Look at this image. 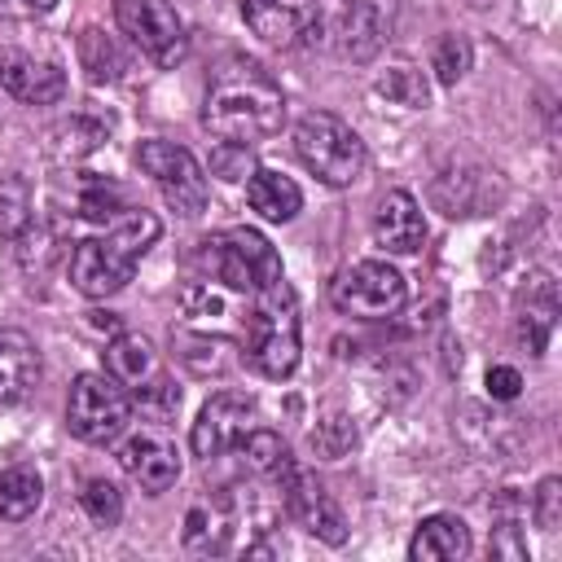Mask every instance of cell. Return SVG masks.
<instances>
[{"label": "cell", "mask_w": 562, "mask_h": 562, "mask_svg": "<svg viewBox=\"0 0 562 562\" xmlns=\"http://www.w3.org/2000/svg\"><path fill=\"white\" fill-rule=\"evenodd\" d=\"M531 514H536V522H540L544 531H558V527H562V479H558V474L540 479L536 501H531Z\"/></svg>", "instance_id": "obj_35"}, {"label": "cell", "mask_w": 562, "mask_h": 562, "mask_svg": "<svg viewBox=\"0 0 562 562\" xmlns=\"http://www.w3.org/2000/svg\"><path fill=\"white\" fill-rule=\"evenodd\" d=\"M132 408H140L149 422H167L176 408H180V386H171V378L167 373H158V378H149L140 391H132Z\"/></svg>", "instance_id": "obj_32"}, {"label": "cell", "mask_w": 562, "mask_h": 562, "mask_svg": "<svg viewBox=\"0 0 562 562\" xmlns=\"http://www.w3.org/2000/svg\"><path fill=\"white\" fill-rule=\"evenodd\" d=\"M132 422V395L110 373H79L66 400V426L83 443H114Z\"/></svg>", "instance_id": "obj_6"}, {"label": "cell", "mask_w": 562, "mask_h": 562, "mask_svg": "<svg viewBox=\"0 0 562 562\" xmlns=\"http://www.w3.org/2000/svg\"><path fill=\"white\" fill-rule=\"evenodd\" d=\"M246 26L263 40V44H299L303 35H312L321 26V0H237Z\"/></svg>", "instance_id": "obj_14"}, {"label": "cell", "mask_w": 562, "mask_h": 562, "mask_svg": "<svg viewBox=\"0 0 562 562\" xmlns=\"http://www.w3.org/2000/svg\"><path fill=\"white\" fill-rule=\"evenodd\" d=\"M237 452H241L246 470H255V474H263V479H277V474L290 465V448L281 443V435H277V430H263V426H255V430L237 443Z\"/></svg>", "instance_id": "obj_28"}, {"label": "cell", "mask_w": 562, "mask_h": 562, "mask_svg": "<svg viewBox=\"0 0 562 562\" xmlns=\"http://www.w3.org/2000/svg\"><path fill=\"white\" fill-rule=\"evenodd\" d=\"M198 263L206 277L233 294H259L272 281H281V255L259 228H224L198 241Z\"/></svg>", "instance_id": "obj_4"}, {"label": "cell", "mask_w": 562, "mask_h": 562, "mask_svg": "<svg viewBox=\"0 0 562 562\" xmlns=\"http://www.w3.org/2000/svg\"><path fill=\"white\" fill-rule=\"evenodd\" d=\"M312 452L321 457V461H338V457H347L351 448H356V426L342 417V413H325L316 426H312Z\"/></svg>", "instance_id": "obj_30"}, {"label": "cell", "mask_w": 562, "mask_h": 562, "mask_svg": "<svg viewBox=\"0 0 562 562\" xmlns=\"http://www.w3.org/2000/svg\"><path fill=\"white\" fill-rule=\"evenodd\" d=\"M553 325H558V285L549 272H531L527 285L518 290V338L527 342L531 356H544Z\"/></svg>", "instance_id": "obj_16"}, {"label": "cell", "mask_w": 562, "mask_h": 562, "mask_svg": "<svg viewBox=\"0 0 562 562\" xmlns=\"http://www.w3.org/2000/svg\"><path fill=\"white\" fill-rule=\"evenodd\" d=\"M246 202H250V211H255L259 220L285 224V220L299 215L303 193H299V184H294L290 176H281V171H272V167H255V171L246 176Z\"/></svg>", "instance_id": "obj_21"}, {"label": "cell", "mask_w": 562, "mask_h": 562, "mask_svg": "<svg viewBox=\"0 0 562 562\" xmlns=\"http://www.w3.org/2000/svg\"><path fill=\"white\" fill-rule=\"evenodd\" d=\"M211 171L220 176V180H246L255 167H250V145H228V140H220L215 145V154H211Z\"/></svg>", "instance_id": "obj_36"}, {"label": "cell", "mask_w": 562, "mask_h": 562, "mask_svg": "<svg viewBox=\"0 0 562 562\" xmlns=\"http://www.w3.org/2000/svg\"><path fill=\"white\" fill-rule=\"evenodd\" d=\"M4 4H13V9H22V13H48L57 0H4Z\"/></svg>", "instance_id": "obj_40"}, {"label": "cell", "mask_w": 562, "mask_h": 562, "mask_svg": "<svg viewBox=\"0 0 562 562\" xmlns=\"http://www.w3.org/2000/svg\"><path fill=\"white\" fill-rule=\"evenodd\" d=\"M79 66L88 70L92 83H114L123 70H127V57L119 53V44L97 31V26H83L79 31Z\"/></svg>", "instance_id": "obj_25"}, {"label": "cell", "mask_w": 562, "mask_h": 562, "mask_svg": "<svg viewBox=\"0 0 562 562\" xmlns=\"http://www.w3.org/2000/svg\"><path fill=\"white\" fill-rule=\"evenodd\" d=\"M518 391H522V373L514 369V364H492L487 369V395L492 400H518Z\"/></svg>", "instance_id": "obj_38"}, {"label": "cell", "mask_w": 562, "mask_h": 562, "mask_svg": "<svg viewBox=\"0 0 562 562\" xmlns=\"http://www.w3.org/2000/svg\"><path fill=\"white\" fill-rule=\"evenodd\" d=\"M40 378V347L22 329H0V404H22Z\"/></svg>", "instance_id": "obj_18"}, {"label": "cell", "mask_w": 562, "mask_h": 562, "mask_svg": "<svg viewBox=\"0 0 562 562\" xmlns=\"http://www.w3.org/2000/svg\"><path fill=\"white\" fill-rule=\"evenodd\" d=\"M329 299L338 312L347 316H360V321H386L404 307L408 299V285L404 277L386 263V259H360L351 268H342L329 285Z\"/></svg>", "instance_id": "obj_8"}, {"label": "cell", "mask_w": 562, "mask_h": 562, "mask_svg": "<svg viewBox=\"0 0 562 562\" xmlns=\"http://www.w3.org/2000/svg\"><path fill=\"white\" fill-rule=\"evenodd\" d=\"M184 307H189V316H224V294L215 290V281H189Z\"/></svg>", "instance_id": "obj_37"}, {"label": "cell", "mask_w": 562, "mask_h": 562, "mask_svg": "<svg viewBox=\"0 0 562 562\" xmlns=\"http://www.w3.org/2000/svg\"><path fill=\"white\" fill-rule=\"evenodd\" d=\"M44 501V479L35 465L18 461V465H4L0 470V518L4 522H22L40 509Z\"/></svg>", "instance_id": "obj_23"}, {"label": "cell", "mask_w": 562, "mask_h": 562, "mask_svg": "<svg viewBox=\"0 0 562 562\" xmlns=\"http://www.w3.org/2000/svg\"><path fill=\"white\" fill-rule=\"evenodd\" d=\"M285 123L281 83L250 57H237L215 70L202 97V127L228 145H259Z\"/></svg>", "instance_id": "obj_1"}, {"label": "cell", "mask_w": 562, "mask_h": 562, "mask_svg": "<svg viewBox=\"0 0 562 562\" xmlns=\"http://www.w3.org/2000/svg\"><path fill=\"white\" fill-rule=\"evenodd\" d=\"M470 40L465 35H443L439 44H435V57H430V70H435V79L443 83V88H452L457 79H465V70H470Z\"/></svg>", "instance_id": "obj_34"}, {"label": "cell", "mask_w": 562, "mask_h": 562, "mask_svg": "<svg viewBox=\"0 0 562 562\" xmlns=\"http://www.w3.org/2000/svg\"><path fill=\"white\" fill-rule=\"evenodd\" d=\"M158 233H162V224H158L154 211H127V215H119L105 233L75 241V250H70V285L83 299H110V294H119L132 281V272L145 259V250L158 241Z\"/></svg>", "instance_id": "obj_2"}, {"label": "cell", "mask_w": 562, "mask_h": 562, "mask_svg": "<svg viewBox=\"0 0 562 562\" xmlns=\"http://www.w3.org/2000/svg\"><path fill=\"white\" fill-rule=\"evenodd\" d=\"M277 487H281L285 514H290L303 531H312V536L325 540V544H342V540H347V522H342L338 505L329 501V492L316 483L312 470H303V465L290 461V465L277 474Z\"/></svg>", "instance_id": "obj_11"}, {"label": "cell", "mask_w": 562, "mask_h": 562, "mask_svg": "<svg viewBox=\"0 0 562 562\" xmlns=\"http://www.w3.org/2000/svg\"><path fill=\"white\" fill-rule=\"evenodd\" d=\"M92 316V329H105V334H119V316L114 312H88Z\"/></svg>", "instance_id": "obj_39"}, {"label": "cell", "mask_w": 562, "mask_h": 562, "mask_svg": "<svg viewBox=\"0 0 562 562\" xmlns=\"http://www.w3.org/2000/svg\"><path fill=\"white\" fill-rule=\"evenodd\" d=\"M233 505L228 501H202V505H193L189 509V518H184V549H193V553H224L228 549V540H233Z\"/></svg>", "instance_id": "obj_22"}, {"label": "cell", "mask_w": 562, "mask_h": 562, "mask_svg": "<svg viewBox=\"0 0 562 562\" xmlns=\"http://www.w3.org/2000/svg\"><path fill=\"white\" fill-rule=\"evenodd\" d=\"M114 22L162 70L180 66L189 53V31L167 0H114Z\"/></svg>", "instance_id": "obj_9"}, {"label": "cell", "mask_w": 562, "mask_h": 562, "mask_svg": "<svg viewBox=\"0 0 562 562\" xmlns=\"http://www.w3.org/2000/svg\"><path fill=\"white\" fill-rule=\"evenodd\" d=\"M79 501H83V514H88L97 527H114V522L123 518V492H119L110 479H88L83 492H79Z\"/></svg>", "instance_id": "obj_33"}, {"label": "cell", "mask_w": 562, "mask_h": 562, "mask_svg": "<svg viewBox=\"0 0 562 562\" xmlns=\"http://www.w3.org/2000/svg\"><path fill=\"white\" fill-rule=\"evenodd\" d=\"M470 553V527L457 514H430L408 540L413 562H461Z\"/></svg>", "instance_id": "obj_19"}, {"label": "cell", "mask_w": 562, "mask_h": 562, "mask_svg": "<svg viewBox=\"0 0 562 562\" xmlns=\"http://www.w3.org/2000/svg\"><path fill=\"white\" fill-rule=\"evenodd\" d=\"M119 465L132 483H140V492L158 496L167 492L176 479H180V452H176V439L154 422V426H140L136 435H127L119 443Z\"/></svg>", "instance_id": "obj_12"}, {"label": "cell", "mask_w": 562, "mask_h": 562, "mask_svg": "<svg viewBox=\"0 0 562 562\" xmlns=\"http://www.w3.org/2000/svg\"><path fill=\"white\" fill-rule=\"evenodd\" d=\"M373 241L386 255H417L426 246V215L408 189H391L373 211Z\"/></svg>", "instance_id": "obj_15"}, {"label": "cell", "mask_w": 562, "mask_h": 562, "mask_svg": "<svg viewBox=\"0 0 562 562\" xmlns=\"http://www.w3.org/2000/svg\"><path fill=\"white\" fill-rule=\"evenodd\" d=\"M386 26H391V0H347L338 44L351 61H369L382 48Z\"/></svg>", "instance_id": "obj_17"}, {"label": "cell", "mask_w": 562, "mask_h": 562, "mask_svg": "<svg viewBox=\"0 0 562 562\" xmlns=\"http://www.w3.org/2000/svg\"><path fill=\"white\" fill-rule=\"evenodd\" d=\"M176 351H180V360L198 373V378H220V373H228L233 369V342L228 338H211V334H180L176 338Z\"/></svg>", "instance_id": "obj_26"}, {"label": "cell", "mask_w": 562, "mask_h": 562, "mask_svg": "<svg viewBox=\"0 0 562 562\" xmlns=\"http://www.w3.org/2000/svg\"><path fill=\"white\" fill-rule=\"evenodd\" d=\"M105 373L132 395V391H140L149 378H158L162 369H158V356H154V342L145 338V334H114L110 338V347H105Z\"/></svg>", "instance_id": "obj_20"}, {"label": "cell", "mask_w": 562, "mask_h": 562, "mask_svg": "<svg viewBox=\"0 0 562 562\" xmlns=\"http://www.w3.org/2000/svg\"><path fill=\"white\" fill-rule=\"evenodd\" d=\"M136 167L158 184L167 206L184 220H198L206 211V171L202 162L171 140H140L136 145Z\"/></svg>", "instance_id": "obj_7"}, {"label": "cell", "mask_w": 562, "mask_h": 562, "mask_svg": "<svg viewBox=\"0 0 562 562\" xmlns=\"http://www.w3.org/2000/svg\"><path fill=\"white\" fill-rule=\"evenodd\" d=\"M386 101H395V105H408V110H426V101H430V88H426V75L413 66V61H391L382 75H378V83H373Z\"/></svg>", "instance_id": "obj_27"}, {"label": "cell", "mask_w": 562, "mask_h": 562, "mask_svg": "<svg viewBox=\"0 0 562 562\" xmlns=\"http://www.w3.org/2000/svg\"><path fill=\"white\" fill-rule=\"evenodd\" d=\"M35 220V202H31V184L22 176L0 180V233L13 241L26 224Z\"/></svg>", "instance_id": "obj_29"}, {"label": "cell", "mask_w": 562, "mask_h": 562, "mask_svg": "<svg viewBox=\"0 0 562 562\" xmlns=\"http://www.w3.org/2000/svg\"><path fill=\"white\" fill-rule=\"evenodd\" d=\"M0 88L22 105H57L66 97V75L57 61L22 48H0Z\"/></svg>", "instance_id": "obj_13"}, {"label": "cell", "mask_w": 562, "mask_h": 562, "mask_svg": "<svg viewBox=\"0 0 562 562\" xmlns=\"http://www.w3.org/2000/svg\"><path fill=\"white\" fill-rule=\"evenodd\" d=\"M255 307L246 312V334H241V356L255 373L281 382L299 369V299L290 281H272L268 290L250 294Z\"/></svg>", "instance_id": "obj_3"}, {"label": "cell", "mask_w": 562, "mask_h": 562, "mask_svg": "<svg viewBox=\"0 0 562 562\" xmlns=\"http://www.w3.org/2000/svg\"><path fill=\"white\" fill-rule=\"evenodd\" d=\"M294 154L299 162L329 189H347L364 176V140L351 132V123H342L329 110H312L294 123Z\"/></svg>", "instance_id": "obj_5"}, {"label": "cell", "mask_w": 562, "mask_h": 562, "mask_svg": "<svg viewBox=\"0 0 562 562\" xmlns=\"http://www.w3.org/2000/svg\"><path fill=\"white\" fill-rule=\"evenodd\" d=\"M79 215L92 224H114L119 215H127V198H123V189H114L105 180H88L79 193Z\"/></svg>", "instance_id": "obj_31"}, {"label": "cell", "mask_w": 562, "mask_h": 562, "mask_svg": "<svg viewBox=\"0 0 562 562\" xmlns=\"http://www.w3.org/2000/svg\"><path fill=\"white\" fill-rule=\"evenodd\" d=\"M255 426H259V404H255L250 395H241V391H215V395L202 404L198 422H193V435H189L193 457H202V461L224 457V452H233Z\"/></svg>", "instance_id": "obj_10"}, {"label": "cell", "mask_w": 562, "mask_h": 562, "mask_svg": "<svg viewBox=\"0 0 562 562\" xmlns=\"http://www.w3.org/2000/svg\"><path fill=\"white\" fill-rule=\"evenodd\" d=\"M48 140H53V154H57L61 162H79V158L97 154V149L110 140V123L97 119V114H70V119H61V123L48 132Z\"/></svg>", "instance_id": "obj_24"}]
</instances>
